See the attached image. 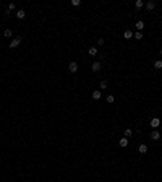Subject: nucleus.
<instances>
[{"label":"nucleus","instance_id":"nucleus-1","mask_svg":"<svg viewBox=\"0 0 162 182\" xmlns=\"http://www.w3.org/2000/svg\"><path fill=\"white\" fill-rule=\"evenodd\" d=\"M159 125H161V119H159V117L151 119V127H152V128H157Z\"/></svg>","mask_w":162,"mask_h":182},{"label":"nucleus","instance_id":"nucleus-2","mask_svg":"<svg viewBox=\"0 0 162 182\" xmlns=\"http://www.w3.org/2000/svg\"><path fill=\"white\" fill-rule=\"evenodd\" d=\"M19 44H21V37H16V39H13V41L10 42V47H11V49H15V47H18Z\"/></svg>","mask_w":162,"mask_h":182},{"label":"nucleus","instance_id":"nucleus-3","mask_svg":"<svg viewBox=\"0 0 162 182\" xmlns=\"http://www.w3.org/2000/svg\"><path fill=\"white\" fill-rule=\"evenodd\" d=\"M68 70H70L71 73H75L76 70H78V64H76V62H70V64H68Z\"/></svg>","mask_w":162,"mask_h":182},{"label":"nucleus","instance_id":"nucleus-4","mask_svg":"<svg viewBox=\"0 0 162 182\" xmlns=\"http://www.w3.org/2000/svg\"><path fill=\"white\" fill-rule=\"evenodd\" d=\"M151 138H152V140H159V138H161V132H159V130H152V132H151Z\"/></svg>","mask_w":162,"mask_h":182},{"label":"nucleus","instance_id":"nucleus-5","mask_svg":"<svg viewBox=\"0 0 162 182\" xmlns=\"http://www.w3.org/2000/svg\"><path fill=\"white\" fill-rule=\"evenodd\" d=\"M91 70H92V72H99L100 70V64L99 62H94V64L91 65Z\"/></svg>","mask_w":162,"mask_h":182},{"label":"nucleus","instance_id":"nucleus-6","mask_svg":"<svg viewBox=\"0 0 162 182\" xmlns=\"http://www.w3.org/2000/svg\"><path fill=\"white\" fill-rule=\"evenodd\" d=\"M154 8H156V3H154L152 0H151V2H146V10L151 11V10H154Z\"/></svg>","mask_w":162,"mask_h":182},{"label":"nucleus","instance_id":"nucleus-7","mask_svg":"<svg viewBox=\"0 0 162 182\" xmlns=\"http://www.w3.org/2000/svg\"><path fill=\"white\" fill-rule=\"evenodd\" d=\"M16 16H18L19 20H23L26 16V11H24V10H16Z\"/></svg>","mask_w":162,"mask_h":182},{"label":"nucleus","instance_id":"nucleus-8","mask_svg":"<svg viewBox=\"0 0 162 182\" xmlns=\"http://www.w3.org/2000/svg\"><path fill=\"white\" fill-rule=\"evenodd\" d=\"M92 99H94V101H99L100 99V91H92Z\"/></svg>","mask_w":162,"mask_h":182},{"label":"nucleus","instance_id":"nucleus-9","mask_svg":"<svg viewBox=\"0 0 162 182\" xmlns=\"http://www.w3.org/2000/svg\"><path fill=\"white\" fill-rule=\"evenodd\" d=\"M88 54H89V55H92V57H94V55H97V49H96V47L92 46V47H89V51H88Z\"/></svg>","mask_w":162,"mask_h":182},{"label":"nucleus","instance_id":"nucleus-10","mask_svg":"<svg viewBox=\"0 0 162 182\" xmlns=\"http://www.w3.org/2000/svg\"><path fill=\"white\" fill-rule=\"evenodd\" d=\"M123 37H125V39H131V37H133V33H131L130 29H126L125 33H123Z\"/></svg>","mask_w":162,"mask_h":182},{"label":"nucleus","instance_id":"nucleus-11","mask_svg":"<svg viewBox=\"0 0 162 182\" xmlns=\"http://www.w3.org/2000/svg\"><path fill=\"white\" fill-rule=\"evenodd\" d=\"M136 29H138V31H143L144 29V21H138V23H136Z\"/></svg>","mask_w":162,"mask_h":182},{"label":"nucleus","instance_id":"nucleus-12","mask_svg":"<svg viewBox=\"0 0 162 182\" xmlns=\"http://www.w3.org/2000/svg\"><path fill=\"white\" fill-rule=\"evenodd\" d=\"M120 146H122V148L128 146V138H120Z\"/></svg>","mask_w":162,"mask_h":182},{"label":"nucleus","instance_id":"nucleus-13","mask_svg":"<svg viewBox=\"0 0 162 182\" xmlns=\"http://www.w3.org/2000/svg\"><path fill=\"white\" fill-rule=\"evenodd\" d=\"M154 68L161 70V68H162V60H156V62H154Z\"/></svg>","mask_w":162,"mask_h":182},{"label":"nucleus","instance_id":"nucleus-14","mask_svg":"<svg viewBox=\"0 0 162 182\" xmlns=\"http://www.w3.org/2000/svg\"><path fill=\"white\" fill-rule=\"evenodd\" d=\"M138 150H139V153H146V151H148V145H139V148H138Z\"/></svg>","mask_w":162,"mask_h":182},{"label":"nucleus","instance_id":"nucleus-15","mask_svg":"<svg viewBox=\"0 0 162 182\" xmlns=\"http://www.w3.org/2000/svg\"><path fill=\"white\" fill-rule=\"evenodd\" d=\"M131 135H133V130H131V128H126L125 130V138H130Z\"/></svg>","mask_w":162,"mask_h":182},{"label":"nucleus","instance_id":"nucleus-16","mask_svg":"<svg viewBox=\"0 0 162 182\" xmlns=\"http://www.w3.org/2000/svg\"><path fill=\"white\" fill-rule=\"evenodd\" d=\"M136 39V41H139V39H143V33L141 31H138V33H135V36H133Z\"/></svg>","mask_w":162,"mask_h":182},{"label":"nucleus","instance_id":"nucleus-17","mask_svg":"<svg viewBox=\"0 0 162 182\" xmlns=\"http://www.w3.org/2000/svg\"><path fill=\"white\" fill-rule=\"evenodd\" d=\"M135 5H136V8H141V7L144 5V2H143V0H136V2H135Z\"/></svg>","mask_w":162,"mask_h":182},{"label":"nucleus","instance_id":"nucleus-18","mask_svg":"<svg viewBox=\"0 0 162 182\" xmlns=\"http://www.w3.org/2000/svg\"><path fill=\"white\" fill-rule=\"evenodd\" d=\"M3 36L5 37H11V29H5V31H3Z\"/></svg>","mask_w":162,"mask_h":182},{"label":"nucleus","instance_id":"nucleus-19","mask_svg":"<svg viewBox=\"0 0 162 182\" xmlns=\"http://www.w3.org/2000/svg\"><path fill=\"white\" fill-rule=\"evenodd\" d=\"M105 88H107V81L102 80V81H100V90H105Z\"/></svg>","mask_w":162,"mask_h":182},{"label":"nucleus","instance_id":"nucleus-20","mask_svg":"<svg viewBox=\"0 0 162 182\" xmlns=\"http://www.w3.org/2000/svg\"><path fill=\"white\" fill-rule=\"evenodd\" d=\"M15 8H16V5H15V3H10V5H8V10H10V11H11V10H15Z\"/></svg>","mask_w":162,"mask_h":182},{"label":"nucleus","instance_id":"nucleus-21","mask_svg":"<svg viewBox=\"0 0 162 182\" xmlns=\"http://www.w3.org/2000/svg\"><path fill=\"white\" fill-rule=\"evenodd\" d=\"M114 101H115L114 96H107V102H114Z\"/></svg>","mask_w":162,"mask_h":182},{"label":"nucleus","instance_id":"nucleus-22","mask_svg":"<svg viewBox=\"0 0 162 182\" xmlns=\"http://www.w3.org/2000/svg\"><path fill=\"white\" fill-rule=\"evenodd\" d=\"M71 3H73V5H75V7H78V5H80V3H81V2H80V0H71Z\"/></svg>","mask_w":162,"mask_h":182},{"label":"nucleus","instance_id":"nucleus-23","mask_svg":"<svg viewBox=\"0 0 162 182\" xmlns=\"http://www.w3.org/2000/svg\"><path fill=\"white\" fill-rule=\"evenodd\" d=\"M97 44H99V46L104 44V39H102V37H99V39H97Z\"/></svg>","mask_w":162,"mask_h":182},{"label":"nucleus","instance_id":"nucleus-24","mask_svg":"<svg viewBox=\"0 0 162 182\" xmlns=\"http://www.w3.org/2000/svg\"><path fill=\"white\" fill-rule=\"evenodd\" d=\"M159 54H161V55H162V49H161V52H159Z\"/></svg>","mask_w":162,"mask_h":182}]
</instances>
